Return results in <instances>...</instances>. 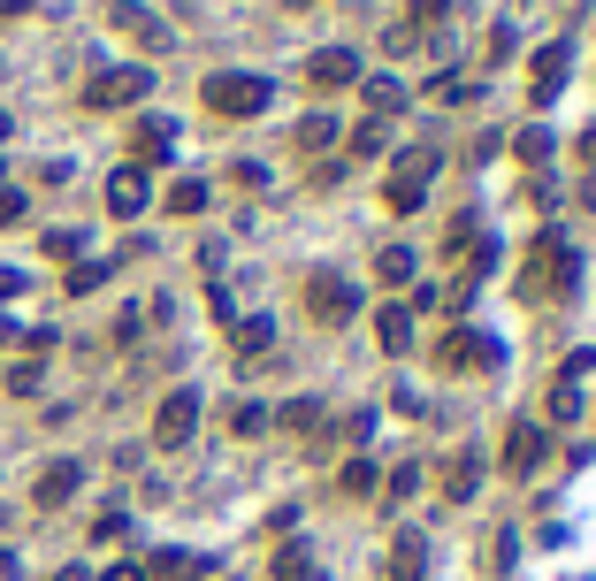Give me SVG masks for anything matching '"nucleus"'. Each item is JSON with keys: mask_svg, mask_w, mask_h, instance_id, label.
Returning <instances> with one entry per match:
<instances>
[{"mask_svg": "<svg viewBox=\"0 0 596 581\" xmlns=\"http://www.w3.org/2000/svg\"><path fill=\"white\" fill-rule=\"evenodd\" d=\"M8 131H15V123H8V116H0V139H8Z\"/></svg>", "mask_w": 596, "mask_h": 581, "instance_id": "a19ab883", "label": "nucleus"}, {"mask_svg": "<svg viewBox=\"0 0 596 581\" xmlns=\"http://www.w3.org/2000/svg\"><path fill=\"white\" fill-rule=\"evenodd\" d=\"M437 368L459 375V368H497V344L482 337V329H451L444 344H437Z\"/></svg>", "mask_w": 596, "mask_h": 581, "instance_id": "0eeeda50", "label": "nucleus"}, {"mask_svg": "<svg viewBox=\"0 0 596 581\" xmlns=\"http://www.w3.org/2000/svg\"><path fill=\"white\" fill-rule=\"evenodd\" d=\"M199 100H207L214 116H261V108L276 100V85H268V77H245V69H214V77L199 85Z\"/></svg>", "mask_w": 596, "mask_h": 581, "instance_id": "7ed1b4c3", "label": "nucleus"}, {"mask_svg": "<svg viewBox=\"0 0 596 581\" xmlns=\"http://www.w3.org/2000/svg\"><path fill=\"white\" fill-rule=\"evenodd\" d=\"M168 207H176V215H207V184H199V176L168 184Z\"/></svg>", "mask_w": 596, "mask_h": 581, "instance_id": "5701e85b", "label": "nucleus"}, {"mask_svg": "<svg viewBox=\"0 0 596 581\" xmlns=\"http://www.w3.org/2000/svg\"><path fill=\"white\" fill-rule=\"evenodd\" d=\"M390 108H406V85H398V77H367V116L383 123Z\"/></svg>", "mask_w": 596, "mask_h": 581, "instance_id": "aec40b11", "label": "nucleus"}, {"mask_svg": "<svg viewBox=\"0 0 596 581\" xmlns=\"http://www.w3.org/2000/svg\"><path fill=\"white\" fill-rule=\"evenodd\" d=\"M313 421H321V398H291V406H284V414H276V429H313Z\"/></svg>", "mask_w": 596, "mask_h": 581, "instance_id": "bb28decb", "label": "nucleus"}, {"mask_svg": "<svg viewBox=\"0 0 596 581\" xmlns=\"http://www.w3.org/2000/svg\"><path fill=\"white\" fill-rule=\"evenodd\" d=\"M383 145H390V123H375V116L352 131V153H383Z\"/></svg>", "mask_w": 596, "mask_h": 581, "instance_id": "c756f323", "label": "nucleus"}, {"mask_svg": "<svg viewBox=\"0 0 596 581\" xmlns=\"http://www.w3.org/2000/svg\"><path fill=\"white\" fill-rule=\"evenodd\" d=\"M54 581H92V574H85V567H69V574H54Z\"/></svg>", "mask_w": 596, "mask_h": 581, "instance_id": "e433bc0d", "label": "nucleus"}, {"mask_svg": "<svg viewBox=\"0 0 596 581\" xmlns=\"http://www.w3.org/2000/svg\"><path fill=\"white\" fill-rule=\"evenodd\" d=\"M429 574V544H421V528H398L390 536V581H421Z\"/></svg>", "mask_w": 596, "mask_h": 581, "instance_id": "9d476101", "label": "nucleus"}, {"mask_svg": "<svg viewBox=\"0 0 596 581\" xmlns=\"http://www.w3.org/2000/svg\"><path fill=\"white\" fill-rule=\"evenodd\" d=\"M512 153L528 161V176H543V161H551V131H520V139H512Z\"/></svg>", "mask_w": 596, "mask_h": 581, "instance_id": "4be33fe9", "label": "nucleus"}, {"mask_svg": "<svg viewBox=\"0 0 596 581\" xmlns=\"http://www.w3.org/2000/svg\"><path fill=\"white\" fill-rule=\"evenodd\" d=\"M306 314L329 321V329H344V321L360 314V290L344 284V276H329V268H313V276H306Z\"/></svg>", "mask_w": 596, "mask_h": 581, "instance_id": "20e7f679", "label": "nucleus"}, {"mask_svg": "<svg viewBox=\"0 0 596 581\" xmlns=\"http://www.w3.org/2000/svg\"><path fill=\"white\" fill-rule=\"evenodd\" d=\"M153 92V69H100L92 85H85V108H131V100H146Z\"/></svg>", "mask_w": 596, "mask_h": 581, "instance_id": "39448f33", "label": "nucleus"}, {"mask_svg": "<svg viewBox=\"0 0 596 581\" xmlns=\"http://www.w3.org/2000/svg\"><path fill=\"white\" fill-rule=\"evenodd\" d=\"M284 8H321V0H284Z\"/></svg>", "mask_w": 596, "mask_h": 581, "instance_id": "ea45409f", "label": "nucleus"}, {"mask_svg": "<svg viewBox=\"0 0 596 581\" xmlns=\"http://www.w3.org/2000/svg\"><path fill=\"white\" fill-rule=\"evenodd\" d=\"M168 131H176V123H161V116H146V123H139V161H131V168H146V161H168Z\"/></svg>", "mask_w": 596, "mask_h": 581, "instance_id": "a211bd4d", "label": "nucleus"}, {"mask_svg": "<svg viewBox=\"0 0 596 581\" xmlns=\"http://www.w3.org/2000/svg\"><path fill=\"white\" fill-rule=\"evenodd\" d=\"M574 153H582V168H596V131H582V145H574Z\"/></svg>", "mask_w": 596, "mask_h": 581, "instance_id": "f704fd0d", "label": "nucleus"}, {"mask_svg": "<svg viewBox=\"0 0 596 581\" xmlns=\"http://www.w3.org/2000/svg\"><path fill=\"white\" fill-rule=\"evenodd\" d=\"M566 290H582V253H574L559 230H543V238L520 253V298H566Z\"/></svg>", "mask_w": 596, "mask_h": 581, "instance_id": "f257e3e1", "label": "nucleus"}, {"mask_svg": "<svg viewBox=\"0 0 596 581\" xmlns=\"http://www.w3.org/2000/svg\"><path fill=\"white\" fill-rule=\"evenodd\" d=\"M582 375H596V352H574V360L559 368V383H582Z\"/></svg>", "mask_w": 596, "mask_h": 581, "instance_id": "473e14b6", "label": "nucleus"}, {"mask_svg": "<svg viewBox=\"0 0 596 581\" xmlns=\"http://www.w3.org/2000/svg\"><path fill=\"white\" fill-rule=\"evenodd\" d=\"M298 581H329V574H321V567H306V574H298Z\"/></svg>", "mask_w": 596, "mask_h": 581, "instance_id": "58836bf2", "label": "nucleus"}, {"mask_svg": "<svg viewBox=\"0 0 596 581\" xmlns=\"http://www.w3.org/2000/svg\"><path fill=\"white\" fill-rule=\"evenodd\" d=\"M375 482H383V474H375L367 459H344V474H336V490H344V497H367Z\"/></svg>", "mask_w": 596, "mask_h": 581, "instance_id": "b1692460", "label": "nucleus"}, {"mask_svg": "<svg viewBox=\"0 0 596 581\" xmlns=\"http://www.w3.org/2000/svg\"><path fill=\"white\" fill-rule=\"evenodd\" d=\"M306 567H313V551H306V544H284V551H276V574H284V581H298Z\"/></svg>", "mask_w": 596, "mask_h": 581, "instance_id": "7c9ffc66", "label": "nucleus"}, {"mask_svg": "<svg viewBox=\"0 0 596 581\" xmlns=\"http://www.w3.org/2000/svg\"><path fill=\"white\" fill-rule=\"evenodd\" d=\"M191 429H199V391H168L161 414H153V443L176 451V443H191Z\"/></svg>", "mask_w": 596, "mask_h": 581, "instance_id": "423d86ee", "label": "nucleus"}, {"mask_svg": "<svg viewBox=\"0 0 596 581\" xmlns=\"http://www.w3.org/2000/svg\"><path fill=\"white\" fill-rule=\"evenodd\" d=\"M108 284V261H77L69 268V298H85V290H100Z\"/></svg>", "mask_w": 596, "mask_h": 581, "instance_id": "c85d7f7f", "label": "nucleus"}, {"mask_svg": "<svg viewBox=\"0 0 596 581\" xmlns=\"http://www.w3.org/2000/svg\"><path fill=\"white\" fill-rule=\"evenodd\" d=\"M8 337H15V321H8V314H0V344H8Z\"/></svg>", "mask_w": 596, "mask_h": 581, "instance_id": "4c0bfd02", "label": "nucleus"}, {"mask_svg": "<svg viewBox=\"0 0 596 581\" xmlns=\"http://www.w3.org/2000/svg\"><path fill=\"white\" fill-rule=\"evenodd\" d=\"M8 222H23V191H0V230Z\"/></svg>", "mask_w": 596, "mask_h": 581, "instance_id": "72a5a7b5", "label": "nucleus"}, {"mask_svg": "<svg viewBox=\"0 0 596 581\" xmlns=\"http://www.w3.org/2000/svg\"><path fill=\"white\" fill-rule=\"evenodd\" d=\"M543 459H551V429H536V421L505 429V474H536Z\"/></svg>", "mask_w": 596, "mask_h": 581, "instance_id": "6e6552de", "label": "nucleus"}, {"mask_svg": "<svg viewBox=\"0 0 596 581\" xmlns=\"http://www.w3.org/2000/svg\"><path fill=\"white\" fill-rule=\"evenodd\" d=\"M375 337H383V352H406V344H413V314L390 298V306L375 314Z\"/></svg>", "mask_w": 596, "mask_h": 581, "instance_id": "2eb2a0df", "label": "nucleus"}, {"mask_svg": "<svg viewBox=\"0 0 596 581\" xmlns=\"http://www.w3.org/2000/svg\"><path fill=\"white\" fill-rule=\"evenodd\" d=\"M115 31H131L139 46H153V54L168 46V23H161V15H146V8H115Z\"/></svg>", "mask_w": 596, "mask_h": 581, "instance_id": "4468645a", "label": "nucleus"}, {"mask_svg": "<svg viewBox=\"0 0 596 581\" xmlns=\"http://www.w3.org/2000/svg\"><path fill=\"white\" fill-rule=\"evenodd\" d=\"M375 276L383 284H413V245H383L375 253Z\"/></svg>", "mask_w": 596, "mask_h": 581, "instance_id": "412c9836", "label": "nucleus"}, {"mask_svg": "<svg viewBox=\"0 0 596 581\" xmlns=\"http://www.w3.org/2000/svg\"><path fill=\"white\" fill-rule=\"evenodd\" d=\"M108 581H146V574H139V567H115V574H108Z\"/></svg>", "mask_w": 596, "mask_h": 581, "instance_id": "c9c22d12", "label": "nucleus"}, {"mask_svg": "<svg viewBox=\"0 0 596 581\" xmlns=\"http://www.w3.org/2000/svg\"><path fill=\"white\" fill-rule=\"evenodd\" d=\"M230 344L253 360V352H268V344H276V321H268V314H245V321H230Z\"/></svg>", "mask_w": 596, "mask_h": 581, "instance_id": "dca6fc26", "label": "nucleus"}, {"mask_svg": "<svg viewBox=\"0 0 596 581\" xmlns=\"http://www.w3.org/2000/svg\"><path fill=\"white\" fill-rule=\"evenodd\" d=\"M230 429H238V436H261V429H268V406H238V414H230Z\"/></svg>", "mask_w": 596, "mask_h": 581, "instance_id": "2f4dec72", "label": "nucleus"}, {"mask_svg": "<svg viewBox=\"0 0 596 581\" xmlns=\"http://www.w3.org/2000/svg\"><path fill=\"white\" fill-rule=\"evenodd\" d=\"M306 85H313V92H344V85H360V54H352V46H321V54L306 62Z\"/></svg>", "mask_w": 596, "mask_h": 581, "instance_id": "1a4fd4ad", "label": "nucleus"}, {"mask_svg": "<svg viewBox=\"0 0 596 581\" xmlns=\"http://www.w3.org/2000/svg\"><path fill=\"white\" fill-rule=\"evenodd\" d=\"M139 207H146V168H115V176H108V215L131 222Z\"/></svg>", "mask_w": 596, "mask_h": 581, "instance_id": "f8f14e48", "label": "nucleus"}, {"mask_svg": "<svg viewBox=\"0 0 596 581\" xmlns=\"http://www.w3.org/2000/svg\"><path fill=\"white\" fill-rule=\"evenodd\" d=\"M551 421H582V383H551Z\"/></svg>", "mask_w": 596, "mask_h": 581, "instance_id": "cd10ccee", "label": "nucleus"}, {"mask_svg": "<svg viewBox=\"0 0 596 581\" xmlns=\"http://www.w3.org/2000/svg\"><path fill=\"white\" fill-rule=\"evenodd\" d=\"M566 69H574V46H543L536 54V100H559L566 92Z\"/></svg>", "mask_w": 596, "mask_h": 581, "instance_id": "9b49d317", "label": "nucleus"}, {"mask_svg": "<svg viewBox=\"0 0 596 581\" xmlns=\"http://www.w3.org/2000/svg\"><path fill=\"white\" fill-rule=\"evenodd\" d=\"M298 145H306V153L336 145V116H306V123H298Z\"/></svg>", "mask_w": 596, "mask_h": 581, "instance_id": "a878e982", "label": "nucleus"}, {"mask_svg": "<svg viewBox=\"0 0 596 581\" xmlns=\"http://www.w3.org/2000/svg\"><path fill=\"white\" fill-rule=\"evenodd\" d=\"M77 482H85V467H77V459L46 467V474H38V505H62V497H77Z\"/></svg>", "mask_w": 596, "mask_h": 581, "instance_id": "f3484780", "label": "nucleus"}, {"mask_svg": "<svg viewBox=\"0 0 596 581\" xmlns=\"http://www.w3.org/2000/svg\"><path fill=\"white\" fill-rule=\"evenodd\" d=\"M437 168H444V153H437V145H406V153L390 161V184H383V199H390V215H413V207L429 199V184H437Z\"/></svg>", "mask_w": 596, "mask_h": 581, "instance_id": "f03ea898", "label": "nucleus"}, {"mask_svg": "<svg viewBox=\"0 0 596 581\" xmlns=\"http://www.w3.org/2000/svg\"><path fill=\"white\" fill-rule=\"evenodd\" d=\"M153 574L161 581H207L214 559H207V551H153Z\"/></svg>", "mask_w": 596, "mask_h": 581, "instance_id": "ddd939ff", "label": "nucleus"}, {"mask_svg": "<svg viewBox=\"0 0 596 581\" xmlns=\"http://www.w3.org/2000/svg\"><path fill=\"white\" fill-rule=\"evenodd\" d=\"M474 482H482V459H474V451H459V459L444 467V497H474Z\"/></svg>", "mask_w": 596, "mask_h": 581, "instance_id": "6ab92c4d", "label": "nucleus"}, {"mask_svg": "<svg viewBox=\"0 0 596 581\" xmlns=\"http://www.w3.org/2000/svg\"><path fill=\"white\" fill-rule=\"evenodd\" d=\"M444 15H451V0H413V15H406V31H413V39H429V31H437Z\"/></svg>", "mask_w": 596, "mask_h": 581, "instance_id": "393cba45", "label": "nucleus"}]
</instances>
